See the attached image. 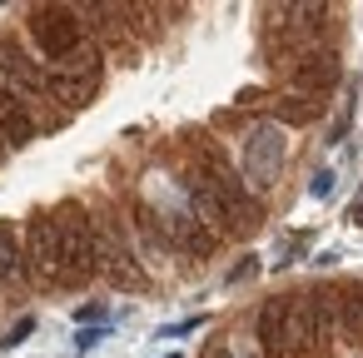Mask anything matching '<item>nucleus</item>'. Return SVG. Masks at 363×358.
I'll return each mask as SVG.
<instances>
[{"label": "nucleus", "mask_w": 363, "mask_h": 358, "mask_svg": "<svg viewBox=\"0 0 363 358\" xmlns=\"http://www.w3.org/2000/svg\"><path fill=\"white\" fill-rule=\"evenodd\" d=\"M204 358H239V353H234L229 343H209V348H204Z\"/></svg>", "instance_id": "dca6fc26"}, {"label": "nucleus", "mask_w": 363, "mask_h": 358, "mask_svg": "<svg viewBox=\"0 0 363 358\" xmlns=\"http://www.w3.org/2000/svg\"><path fill=\"white\" fill-rule=\"evenodd\" d=\"M279 164H284V130L279 125H254L249 140H244V164H239L244 184H254V189L274 184Z\"/></svg>", "instance_id": "423d86ee"}, {"label": "nucleus", "mask_w": 363, "mask_h": 358, "mask_svg": "<svg viewBox=\"0 0 363 358\" xmlns=\"http://www.w3.org/2000/svg\"><path fill=\"white\" fill-rule=\"evenodd\" d=\"M0 160H6V145H0Z\"/></svg>", "instance_id": "6ab92c4d"}, {"label": "nucleus", "mask_w": 363, "mask_h": 358, "mask_svg": "<svg viewBox=\"0 0 363 358\" xmlns=\"http://www.w3.org/2000/svg\"><path fill=\"white\" fill-rule=\"evenodd\" d=\"M26 284H30V274H26V254H21V229L11 219H0V293H16Z\"/></svg>", "instance_id": "1a4fd4ad"}, {"label": "nucleus", "mask_w": 363, "mask_h": 358, "mask_svg": "<svg viewBox=\"0 0 363 358\" xmlns=\"http://www.w3.org/2000/svg\"><path fill=\"white\" fill-rule=\"evenodd\" d=\"M80 318H90V323H95V318H105V303H85V308H80Z\"/></svg>", "instance_id": "f3484780"}, {"label": "nucleus", "mask_w": 363, "mask_h": 358, "mask_svg": "<svg viewBox=\"0 0 363 358\" xmlns=\"http://www.w3.org/2000/svg\"><path fill=\"white\" fill-rule=\"evenodd\" d=\"M338 55L323 45V50H303V55H294V60H284V80L298 90V95H313V100H323L333 85H338Z\"/></svg>", "instance_id": "0eeeda50"}, {"label": "nucleus", "mask_w": 363, "mask_h": 358, "mask_svg": "<svg viewBox=\"0 0 363 358\" xmlns=\"http://www.w3.org/2000/svg\"><path fill=\"white\" fill-rule=\"evenodd\" d=\"M30 140H40V125H35V115L0 85V145L6 150H26Z\"/></svg>", "instance_id": "6e6552de"}, {"label": "nucleus", "mask_w": 363, "mask_h": 358, "mask_svg": "<svg viewBox=\"0 0 363 358\" xmlns=\"http://www.w3.org/2000/svg\"><path fill=\"white\" fill-rule=\"evenodd\" d=\"M26 45L40 55V65L45 70H55L60 60H70L75 50H85L90 45V35H85V26H80V16H75V6H30L26 11Z\"/></svg>", "instance_id": "7ed1b4c3"}, {"label": "nucleus", "mask_w": 363, "mask_h": 358, "mask_svg": "<svg viewBox=\"0 0 363 358\" xmlns=\"http://www.w3.org/2000/svg\"><path fill=\"white\" fill-rule=\"evenodd\" d=\"M348 219H353V224H358V229H363V194H358V199H353V204H348Z\"/></svg>", "instance_id": "a211bd4d"}, {"label": "nucleus", "mask_w": 363, "mask_h": 358, "mask_svg": "<svg viewBox=\"0 0 363 358\" xmlns=\"http://www.w3.org/2000/svg\"><path fill=\"white\" fill-rule=\"evenodd\" d=\"M0 85H6L35 115L40 135H50V130H60L70 120V115L55 110V100H50V70L40 65V55L26 45L21 30H0Z\"/></svg>", "instance_id": "f257e3e1"}, {"label": "nucleus", "mask_w": 363, "mask_h": 358, "mask_svg": "<svg viewBox=\"0 0 363 358\" xmlns=\"http://www.w3.org/2000/svg\"><path fill=\"white\" fill-rule=\"evenodd\" d=\"M169 358H179V353H169Z\"/></svg>", "instance_id": "aec40b11"}, {"label": "nucleus", "mask_w": 363, "mask_h": 358, "mask_svg": "<svg viewBox=\"0 0 363 358\" xmlns=\"http://www.w3.org/2000/svg\"><path fill=\"white\" fill-rule=\"evenodd\" d=\"M100 338H105V328H85V333H80V338H75V348H95V343H100Z\"/></svg>", "instance_id": "2eb2a0df"}, {"label": "nucleus", "mask_w": 363, "mask_h": 358, "mask_svg": "<svg viewBox=\"0 0 363 358\" xmlns=\"http://www.w3.org/2000/svg\"><path fill=\"white\" fill-rule=\"evenodd\" d=\"M323 115V100H313V95H289V100H274V120H284V125H313Z\"/></svg>", "instance_id": "f8f14e48"}, {"label": "nucleus", "mask_w": 363, "mask_h": 358, "mask_svg": "<svg viewBox=\"0 0 363 358\" xmlns=\"http://www.w3.org/2000/svg\"><path fill=\"white\" fill-rule=\"evenodd\" d=\"M21 254H26V274L40 289H60V234L50 209H35L21 229Z\"/></svg>", "instance_id": "39448f33"}, {"label": "nucleus", "mask_w": 363, "mask_h": 358, "mask_svg": "<svg viewBox=\"0 0 363 358\" xmlns=\"http://www.w3.org/2000/svg\"><path fill=\"white\" fill-rule=\"evenodd\" d=\"M50 219L60 234V289H85L95 279V219L75 199L55 204Z\"/></svg>", "instance_id": "20e7f679"}, {"label": "nucleus", "mask_w": 363, "mask_h": 358, "mask_svg": "<svg viewBox=\"0 0 363 358\" xmlns=\"http://www.w3.org/2000/svg\"><path fill=\"white\" fill-rule=\"evenodd\" d=\"M328 189H333V169H318V174L308 179V194H313V199H323Z\"/></svg>", "instance_id": "4468645a"}, {"label": "nucleus", "mask_w": 363, "mask_h": 358, "mask_svg": "<svg viewBox=\"0 0 363 358\" xmlns=\"http://www.w3.org/2000/svg\"><path fill=\"white\" fill-rule=\"evenodd\" d=\"M30 328H35V318H21V323H16V328H11L6 338H0V348H21V343L30 338Z\"/></svg>", "instance_id": "ddd939ff"}, {"label": "nucleus", "mask_w": 363, "mask_h": 358, "mask_svg": "<svg viewBox=\"0 0 363 358\" xmlns=\"http://www.w3.org/2000/svg\"><path fill=\"white\" fill-rule=\"evenodd\" d=\"M95 219V274H105L120 289H145L150 269L140 264V249L130 239V219L120 209H90Z\"/></svg>", "instance_id": "f03ea898"}, {"label": "nucleus", "mask_w": 363, "mask_h": 358, "mask_svg": "<svg viewBox=\"0 0 363 358\" xmlns=\"http://www.w3.org/2000/svg\"><path fill=\"white\" fill-rule=\"evenodd\" d=\"M254 338H259L264 358H289V348H284V298H264L259 323H254Z\"/></svg>", "instance_id": "9b49d317"}, {"label": "nucleus", "mask_w": 363, "mask_h": 358, "mask_svg": "<svg viewBox=\"0 0 363 358\" xmlns=\"http://www.w3.org/2000/svg\"><path fill=\"white\" fill-rule=\"evenodd\" d=\"M328 303H333V328L363 338V279H348V284L328 289Z\"/></svg>", "instance_id": "9d476101"}]
</instances>
